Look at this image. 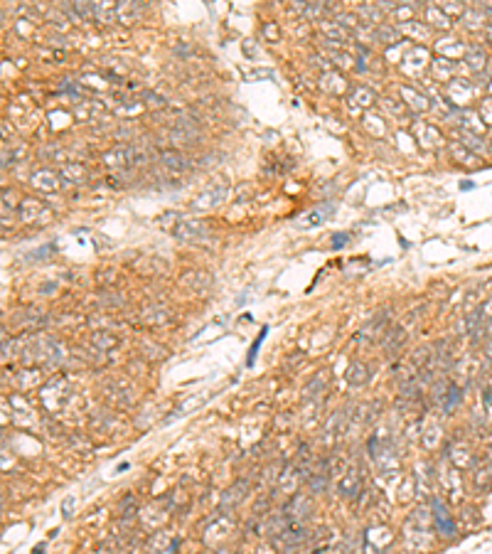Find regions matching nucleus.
I'll use <instances>...</instances> for the list:
<instances>
[{"mask_svg":"<svg viewBox=\"0 0 492 554\" xmlns=\"http://www.w3.org/2000/svg\"><path fill=\"white\" fill-rule=\"evenodd\" d=\"M163 163H165L168 168H173V170H185V168H187V160H185L182 155H177V153H165V155H163Z\"/></svg>","mask_w":492,"mask_h":554,"instance_id":"obj_1","label":"nucleus"}]
</instances>
